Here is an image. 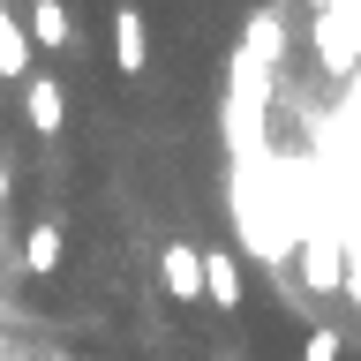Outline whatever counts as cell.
<instances>
[{"mask_svg":"<svg viewBox=\"0 0 361 361\" xmlns=\"http://www.w3.org/2000/svg\"><path fill=\"white\" fill-rule=\"evenodd\" d=\"M8 188H16V180H8V158H0V211H8Z\"/></svg>","mask_w":361,"mask_h":361,"instance_id":"12","label":"cell"},{"mask_svg":"<svg viewBox=\"0 0 361 361\" xmlns=\"http://www.w3.org/2000/svg\"><path fill=\"white\" fill-rule=\"evenodd\" d=\"M0 75L8 83H30V30L8 16V0H0Z\"/></svg>","mask_w":361,"mask_h":361,"instance_id":"10","label":"cell"},{"mask_svg":"<svg viewBox=\"0 0 361 361\" xmlns=\"http://www.w3.org/2000/svg\"><path fill=\"white\" fill-rule=\"evenodd\" d=\"M316 61L331 75H354V61H361V0H338V8L316 16Z\"/></svg>","mask_w":361,"mask_h":361,"instance_id":"2","label":"cell"},{"mask_svg":"<svg viewBox=\"0 0 361 361\" xmlns=\"http://www.w3.org/2000/svg\"><path fill=\"white\" fill-rule=\"evenodd\" d=\"M143 61H151L143 16H135V8H113V68H121V75H143Z\"/></svg>","mask_w":361,"mask_h":361,"instance_id":"4","label":"cell"},{"mask_svg":"<svg viewBox=\"0 0 361 361\" xmlns=\"http://www.w3.org/2000/svg\"><path fill=\"white\" fill-rule=\"evenodd\" d=\"M338 346H346V331L316 324V331H309V346H301V361H338Z\"/></svg>","mask_w":361,"mask_h":361,"instance_id":"11","label":"cell"},{"mask_svg":"<svg viewBox=\"0 0 361 361\" xmlns=\"http://www.w3.org/2000/svg\"><path fill=\"white\" fill-rule=\"evenodd\" d=\"M23 113H30V128H38V135H61V121H68V90L53 83V75H30V83H23Z\"/></svg>","mask_w":361,"mask_h":361,"instance_id":"5","label":"cell"},{"mask_svg":"<svg viewBox=\"0 0 361 361\" xmlns=\"http://www.w3.org/2000/svg\"><path fill=\"white\" fill-rule=\"evenodd\" d=\"M271 90H279V68H264L256 53L233 45L226 61V98H219V135L233 173H264L271 166Z\"/></svg>","mask_w":361,"mask_h":361,"instance_id":"1","label":"cell"},{"mask_svg":"<svg viewBox=\"0 0 361 361\" xmlns=\"http://www.w3.org/2000/svg\"><path fill=\"white\" fill-rule=\"evenodd\" d=\"M23 30H30V45H45V53H61V45L75 38V23H68V8H61V0H30Z\"/></svg>","mask_w":361,"mask_h":361,"instance_id":"8","label":"cell"},{"mask_svg":"<svg viewBox=\"0 0 361 361\" xmlns=\"http://www.w3.org/2000/svg\"><path fill=\"white\" fill-rule=\"evenodd\" d=\"M158 279H166L173 301H196V293H203V248L196 241H173V248H166V264H158Z\"/></svg>","mask_w":361,"mask_h":361,"instance_id":"6","label":"cell"},{"mask_svg":"<svg viewBox=\"0 0 361 361\" xmlns=\"http://www.w3.org/2000/svg\"><path fill=\"white\" fill-rule=\"evenodd\" d=\"M203 301H219V309L241 301V264H233L226 248H203Z\"/></svg>","mask_w":361,"mask_h":361,"instance_id":"9","label":"cell"},{"mask_svg":"<svg viewBox=\"0 0 361 361\" xmlns=\"http://www.w3.org/2000/svg\"><path fill=\"white\" fill-rule=\"evenodd\" d=\"M241 53H256L264 68H279V61H286V8H279V0L248 16V30H241Z\"/></svg>","mask_w":361,"mask_h":361,"instance_id":"3","label":"cell"},{"mask_svg":"<svg viewBox=\"0 0 361 361\" xmlns=\"http://www.w3.org/2000/svg\"><path fill=\"white\" fill-rule=\"evenodd\" d=\"M53 271H61V226L38 219L23 233V279H53Z\"/></svg>","mask_w":361,"mask_h":361,"instance_id":"7","label":"cell"}]
</instances>
